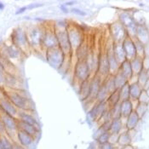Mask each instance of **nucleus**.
Masks as SVG:
<instances>
[{
	"label": "nucleus",
	"instance_id": "393cba45",
	"mask_svg": "<svg viewBox=\"0 0 149 149\" xmlns=\"http://www.w3.org/2000/svg\"><path fill=\"white\" fill-rule=\"evenodd\" d=\"M119 72L126 78L127 79L131 78L133 75V72L131 68V65H130V60H125V61H123L121 63V68L119 69Z\"/></svg>",
	"mask_w": 149,
	"mask_h": 149
},
{
	"label": "nucleus",
	"instance_id": "e433bc0d",
	"mask_svg": "<svg viewBox=\"0 0 149 149\" xmlns=\"http://www.w3.org/2000/svg\"><path fill=\"white\" fill-rule=\"evenodd\" d=\"M0 140H1L3 149H12L14 141L11 138H10L7 135H5L3 136H0Z\"/></svg>",
	"mask_w": 149,
	"mask_h": 149
},
{
	"label": "nucleus",
	"instance_id": "9d476101",
	"mask_svg": "<svg viewBox=\"0 0 149 149\" xmlns=\"http://www.w3.org/2000/svg\"><path fill=\"white\" fill-rule=\"evenodd\" d=\"M0 113L17 118L19 110L6 97L3 96L0 97Z\"/></svg>",
	"mask_w": 149,
	"mask_h": 149
},
{
	"label": "nucleus",
	"instance_id": "49530a36",
	"mask_svg": "<svg viewBox=\"0 0 149 149\" xmlns=\"http://www.w3.org/2000/svg\"><path fill=\"white\" fill-rule=\"evenodd\" d=\"M3 73H5V70H4V68H3V63H2L1 61H0V75H1V74H3Z\"/></svg>",
	"mask_w": 149,
	"mask_h": 149
},
{
	"label": "nucleus",
	"instance_id": "7c9ffc66",
	"mask_svg": "<svg viewBox=\"0 0 149 149\" xmlns=\"http://www.w3.org/2000/svg\"><path fill=\"white\" fill-rule=\"evenodd\" d=\"M130 65H131V68H132V72H136L137 74H139L142 70H143V63L142 61L139 57H135L134 59L130 60Z\"/></svg>",
	"mask_w": 149,
	"mask_h": 149
},
{
	"label": "nucleus",
	"instance_id": "0eeeda50",
	"mask_svg": "<svg viewBox=\"0 0 149 149\" xmlns=\"http://www.w3.org/2000/svg\"><path fill=\"white\" fill-rule=\"evenodd\" d=\"M67 31H68L69 41H70L72 50L79 48L84 42V34H83V32L81 31L80 28H79L75 26H68Z\"/></svg>",
	"mask_w": 149,
	"mask_h": 149
},
{
	"label": "nucleus",
	"instance_id": "f257e3e1",
	"mask_svg": "<svg viewBox=\"0 0 149 149\" xmlns=\"http://www.w3.org/2000/svg\"><path fill=\"white\" fill-rule=\"evenodd\" d=\"M6 97L19 111H31L30 99L22 93V90H9L5 93Z\"/></svg>",
	"mask_w": 149,
	"mask_h": 149
},
{
	"label": "nucleus",
	"instance_id": "72a5a7b5",
	"mask_svg": "<svg viewBox=\"0 0 149 149\" xmlns=\"http://www.w3.org/2000/svg\"><path fill=\"white\" fill-rule=\"evenodd\" d=\"M113 78H114L115 86H116L117 90H119L121 87H123L125 84H127V79L120 72H118L117 73V75L115 77H113Z\"/></svg>",
	"mask_w": 149,
	"mask_h": 149
},
{
	"label": "nucleus",
	"instance_id": "ea45409f",
	"mask_svg": "<svg viewBox=\"0 0 149 149\" xmlns=\"http://www.w3.org/2000/svg\"><path fill=\"white\" fill-rule=\"evenodd\" d=\"M139 101H140V103H144L148 104L149 102V96L148 95V93L145 91H142L140 96H139Z\"/></svg>",
	"mask_w": 149,
	"mask_h": 149
},
{
	"label": "nucleus",
	"instance_id": "dca6fc26",
	"mask_svg": "<svg viewBox=\"0 0 149 149\" xmlns=\"http://www.w3.org/2000/svg\"><path fill=\"white\" fill-rule=\"evenodd\" d=\"M120 19H121L123 26L127 28V30L130 33L136 34L137 26H136V24L135 22V21L130 17V15L127 13H123L120 15Z\"/></svg>",
	"mask_w": 149,
	"mask_h": 149
},
{
	"label": "nucleus",
	"instance_id": "a18cd8bd",
	"mask_svg": "<svg viewBox=\"0 0 149 149\" xmlns=\"http://www.w3.org/2000/svg\"><path fill=\"white\" fill-rule=\"evenodd\" d=\"M72 11L76 12V14H77V15H86L84 12L81 11V10H77V9H73V10H72Z\"/></svg>",
	"mask_w": 149,
	"mask_h": 149
},
{
	"label": "nucleus",
	"instance_id": "5701e85b",
	"mask_svg": "<svg viewBox=\"0 0 149 149\" xmlns=\"http://www.w3.org/2000/svg\"><path fill=\"white\" fill-rule=\"evenodd\" d=\"M75 50H76V56H77L78 61L86 60L88 55L90 54V51H89V45L85 43V41H84L79 48H77Z\"/></svg>",
	"mask_w": 149,
	"mask_h": 149
},
{
	"label": "nucleus",
	"instance_id": "473e14b6",
	"mask_svg": "<svg viewBox=\"0 0 149 149\" xmlns=\"http://www.w3.org/2000/svg\"><path fill=\"white\" fill-rule=\"evenodd\" d=\"M141 91H142V89L137 83H135L130 85V97L133 99H138Z\"/></svg>",
	"mask_w": 149,
	"mask_h": 149
},
{
	"label": "nucleus",
	"instance_id": "1a4fd4ad",
	"mask_svg": "<svg viewBox=\"0 0 149 149\" xmlns=\"http://www.w3.org/2000/svg\"><path fill=\"white\" fill-rule=\"evenodd\" d=\"M1 121L6 129V134L10 138L14 141L16 132L18 130V119L17 118L11 117L6 114H1Z\"/></svg>",
	"mask_w": 149,
	"mask_h": 149
},
{
	"label": "nucleus",
	"instance_id": "2eb2a0df",
	"mask_svg": "<svg viewBox=\"0 0 149 149\" xmlns=\"http://www.w3.org/2000/svg\"><path fill=\"white\" fill-rule=\"evenodd\" d=\"M107 102H97L89 112V115L92 119H99L101 116L106 111H107Z\"/></svg>",
	"mask_w": 149,
	"mask_h": 149
},
{
	"label": "nucleus",
	"instance_id": "8fccbe9b",
	"mask_svg": "<svg viewBox=\"0 0 149 149\" xmlns=\"http://www.w3.org/2000/svg\"><path fill=\"white\" fill-rule=\"evenodd\" d=\"M0 149H3V147H2V143H1V140H0Z\"/></svg>",
	"mask_w": 149,
	"mask_h": 149
},
{
	"label": "nucleus",
	"instance_id": "6e6552de",
	"mask_svg": "<svg viewBox=\"0 0 149 149\" xmlns=\"http://www.w3.org/2000/svg\"><path fill=\"white\" fill-rule=\"evenodd\" d=\"M1 49H2L0 52V58L2 59L9 60L12 62L13 61L20 60L22 56L23 53L22 52V50L15 45H13L12 43L11 45H4Z\"/></svg>",
	"mask_w": 149,
	"mask_h": 149
},
{
	"label": "nucleus",
	"instance_id": "20e7f679",
	"mask_svg": "<svg viewBox=\"0 0 149 149\" xmlns=\"http://www.w3.org/2000/svg\"><path fill=\"white\" fill-rule=\"evenodd\" d=\"M91 71L90 67L85 60L83 61H77V62L74 65L73 70V77L79 83L83 81L88 80L91 78Z\"/></svg>",
	"mask_w": 149,
	"mask_h": 149
},
{
	"label": "nucleus",
	"instance_id": "2f4dec72",
	"mask_svg": "<svg viewBox=\"0 0 149 149\" xmlns=\"http://www.w3.org/2000/svg\"><path fill=\"white\" fill-rule=\"evenodd\" d=\"M117 142L122 147L129 146L130 145V142H131V136L130 135L129 132H124L120 134L119 136H118Z\"/></svg>",
	"mask_w": 149,
	"mask_h": 149
},
{
	"label": "nucleus",
	"instance_id": "c03bdc74",
	"mask_svg": "<svg viewBox=\"0 0 149 149\" xmlns=\"http://www.w3.org/2000/svg\"><path fill=\"white\" fill-rule=\"evenodd\" d=\"M27 10V7H23V8H21V9H19L16 13H15V15H20V14H22L23 12L25 11V10Z\"/></svg>",
	"mask_w": 149,
	"mask_h": 149
},
{
	"label": "nucleus",
	"instance_id": "412c9836",
	"mask_svg": "<svg viewBox=\"0 0 149 149\" xmlns=\"http://www.w3.org/2000/svg\"><path fill=\"white\" fill-rule=\"evenodd\" d=\"M19 84V80L15 74L12 73H7L5 72V80H4V85L9 88V90H18L17 86Z\"/></svg>",
	"mask_w": 149,
	"mask_h": 149
},
{
	"label": "nucleus",
	"instance_id": "ddd939ff",
	"mask_svg": "<svg viewBox=\"0 0 149 149\" xmlns=\"http://www.w3.org/2000/svg\"><path fill=\"white\" fill-rule=\"evenodd\" d=\"M102 85V81H101V77L97 74H95L91 79V84H90V94L88 96V99L86 102H92L95 100L97 93L99 91V89Z\"/></svg>",
	"mask_w": 149,
	"mask_h": 149
},
{
	"label": "nucleus",
	"instance_id": "6ab92c4d",
	"mask_svg": "<svg viewBox=\"0 0 149 149\" xmlns=\"http://www.w3.org/2000/svg\"><path fill=\"white\" fill-rule=\"evenodd\" d=\"M18 130H21L24 132L29 134L30 136H33L35 139L38 136V135L39 134V128L33 126V125H29V124H26V123H24V122H22L20 120H18Z\"/></svg>",
	"mask_w": 149,
	"mask_h": 149
},
{
	"label": "nucleus",
	"instance_id": "a878e982",
	"mask_svg": "<svg viewBox=\"0 0 149 149\" xmlns=\"http://www.w3.org/2000/svg\"><path fill=\"white\" fill-rule=\"evenodd\" d=\"M113 53H114V56L118 62H123L125 61V60H127L126 55L125 53V50L123 49V46H122V44L119 45V44H117L115 45V46L113 47Z\"/></svg>",
	"mask_w": 149,
	"mask_h": 149
},
{
	"label": "nucleus",
	"instance_id": "4be33fe9",
	"mask_svg": "<svg viewBox=\"0 0 149 149\" xmlns=\"http://www.w3.org/2000/svg\"><path fill=\"white\" fill-rule=\"evenodd\" d=\"M90 84H91V79L83 81L82 83H80L79 95L83 102H85L88 99V96L90 94Z\"/></svg>",
	"mask_w": 149,
	"mask_h": 149
},
{
	"label": "nucleus",
	"instance_id": "bb28decb",
	"mask_svg": "<svg viewBox=\"0 0 149 149\" xmlns=\"http://www.w3.org/2000/svg\"><path fill=\"white\" fill-rule=\"evenodd\" d=\"M136 34L137 36L138 41H140L141 44L147 43V42L148 41V32L147 31V29H146L143 26H138L137 28H136Z\"/></svg>",
	"mask_w": 149,
	"mask_h": 149
},
{
	"label": "nucleus",
	"instance_id": "58836bf2",
	"mask_svg": "<svg viewBox=\"0 0 149 149\" xmlns=\"http://www.w3.org/2000/svg\"><path fill=\"white\" fill-rule=\"evenodd\" d=\"M147 107H148V104H144V103H140L136 107V110L135 111L137 115L139 116V118L142 117L143 115L145 114L146 111H147Z\"/></svg>",
	"mask_w": 149,
	"mask_h": 149
},
{
	"label": "nucleus",
	"instance_id": "b1692460",
	"mask_svg": "<svg viewBox=\"0 0 149 149\" xmlns=\"http://www.w3.org/2000/svg\"><path fill=\"white\" fill-rule=\"evenodd\" d=\"M139 119H140V118H139V116L137 115V113H136L135 111H133L127 117V120H126L127 130H128L129 131L133 130L136 127V125H137L138 122H139Z\"/></svg>",
	"mask_w": 149,
	"mask_h": 149
},
{
	"label": "nucleus",
	"instance_id": "09e8293b",
	"mask_svg": "<svg viewBox=\"0 0 149 149\" xmlns=\"http://www.w3.org/2000/svg\"><path fill=\"white\" fill-rule=\"evenodd\" d=\"M4 9V4L2 3V2H0V10H3Z\"/></svg>",
	"mask_w": 149,
	"mask_h": 149
},
{
	"label": "nucleus",
	"instance_id": "f3484780",
	"mask_svg": "<svg viewBox=\"0 0 149 149\" xmlns=\"http://www.w3.org/2000/svg\"><path fill=\"white\" fill-rule=\"evenodd\" d=\"M17 119L22 121V122H24V123H26V124H29V125H32L33 126L39 128V124H38L37 118L29 111H19V113H18V116H17Z\"/></svg>",
	"mask_w": 149,
	"mask_h": 149
},
{
	"label": "nucleus",
	"instance_id": "f03ea898",
	"mask_svg": "<svg viewBox=\"0 0 149 149\" xmlns=\"http://www.w3.org/2000/svg\"><path fill=\"white\" fill-rule=\"evenodd\" d=\"M11 43L13 45L19 48L23 54L26 53V50L31 47L28 43L27 33L23 27H16L11 34Z\"/></svg>",
	"mask_w": 149,
	"mask_h": 149
},
{
	"label": "nucleus",
	"instance_id": "9b49d317",
	"mask_svg": "<svg viewBox=\"0 0 149 149\" xmlns=\"http://www.w3.org/2000/svg\"><path fill=\"white\" fill-rule=\"evenodd\" d=\"M42 48L45 49L46 50L58 48L57 38L56 35V31H52V30H45V31Z\"/></svg>",
	"mask_w": 149,
	"mask_h": 149
},
{
	"label": "nucleus",
	"instance_id": "79ce46f5",
	"mask_svg": "<svg viewBox=\"0 0 149 149\" xmlns=\"http://www.w3.org/2000/svg\"><path fill=\"white\" fill-rule=\"evenodd\" d=\"M5 135H7V134H6V129H5L4 125H3V122H2L1 119H0V136H5Z\"/></svg>",
	"mask_w": 149,
	"mask_h": 149
},
{
	"label": "nucleus",
	"instance_id": "39448f33",
	"mask_svg": "<svg viewBox=\"0 0 149 149\" xmlns=\"http://www.w3.org/2000/svg\"><path fill=\"white\" fill-rule=\"evenodd\" d=\"M45 29L39 26L33 27L28 33H27V38L28 43L31 48H33L35 49L38 48H42L43 43V38L45 34Z\"/></svg>",
	"mask_w": 149,
	"mask_h": 149
},
{
	"label": "nucleus",
	"instance_id": "cd10ccee",
	"mask_svg": "<svg viewBox=\"0 0 149 149\" xmlns=\"http://www.w3.org/2000/svg\"><path fill=\"white\" fill-rule=\"evenodd\" d=\"M120 109H121V116L123 117H128L133 112V107L132 103L130 100L123 101L120 103Z\"/></svg>",
	"mask_w": 149,
	"mask_h": 149
},
{
	"label": "nucleus",
	"instance_id": "7ed1b4c3",
	"mask_svg": "<svg viewBox=\"0 0 149 149\" xmlns=\"http://www.w3.org/2000/svg\"><path fill=\"white\" fill-rule=\"evenodd\" d=\"M46 61L48 63L55 68H61L64 64L67 56L59 48L48 49L45 51Z\"/></svg>",
	"mask_w": 149,
	"mask_h": 149
},
{
	"label": "nucleus",
	"instance_id": "c756f323",
	"mask_svg": "<svg viewBox=\"0 0 149 149\" xmlns=\"http://www.w3.org/2000/svg\"><path fill=\"white\" fill-rule=\"evenodd\" d=\"M121 129H122V122H121L120 118L113 119L111 122L110 130H109V132L111 133V135H113V136L118 135Z\"/></svg>",
	"mask_w": 149,
	"mask_h": 149
},
{
	"label": "nucleus",
	"instance_id": "a19ab883",
	"mask_svg": "<svg viewBox=\"0 0 149 149\" xmlns=\"http://www.w3.org/2000/svg\"><path fill=\"white\" fill-rule=\"evenodd\" d=\"M100 149H114V146L113 144L111 142V141H108V142H106L102 145H100L99 147Z\"/></svg>",
	"mask_w": 149,
	"mask_h": 149
},
{
	"label": "nucleus",
	"instance_id": "c9c22d12",
	"mask_svg": "<svg viewBox=\"0 0 149 149\" xmlns=\"http://www.w3.org/2000/svg\"><path fill=\"white\" fill-rule=\"evenodd\" d=\"M111 136H112V135H111V133L109 131H104L95 140H96V141H97V143L99 145H102L106 142L110 141Z\"/></svg>",
	"mask_w": 149,
	"mask_h": 149
},
{
	"label": "nucleus",
	"instance_id": "c85d7f7f",
	"mask_svg": "<svg viewBox=\"0 0 149 149\" xmlns=\"http://www.w3.org/2000/svg\"><path fill=\"white\" fill-rule=\"evenodd\" d=\"M110 93L107 91L105 84H102L100 89H99V91L97 93V95H96V98H95V101H97V102H106L107 98L109 96Z\"/></svg>",
	"mask_w": 149,
	"mask_h": 149
},
{
	"label": "nucleus",
	"instance_id": "37998d69",
	"mask_svg": "<svg viewBox=\"0 0 149 149\" xmlns=\"http://www.w3.org/2000/svg\"><path fill=\"white\" fill-rule=\"evenodd\" d=\"M12 149H26L25 148H23L22 145H20L17 141H13V148Z\"/></svg>",
	"mask_w": 149,
	"mask_h": 149
},
{
	"label": "nucleus",
	"instance_id": "aec40b11",
	"mask_svg": "<svg viewBox=\"0 0 149 149\" xmlns=\"http://www.w3.org/2000/svg\"><path fill=\"white\" fill-rule=\"evenodd\" d=\"M112 34L116 41H124L125 38V29L122 24H114L112 26Z\"/></svg>",
	"mask_w": 149,
	"mask_h": 149
},
{
	"label": "nucleus",
	"instance_id": "4c0bfd02",
	"mask_svg": "<svg viewBox=\"0 0 149 149\" xmlns=\"http://www.w3.org/2000/svg\"><path fill=\"white\" fill-rule=\"evenodd\" d=\"M108 102L112 106H114L116 104L119 103V93L118 90L115 91L114 92L111 93L108 96Z\"/></svg>",
	"mask_w": 149,
	"mask_h": 149
},
{
	"label": "nucleus",
	"instance_id": "de8ad7c7",
	"mask_svg": "<svg viewBox=\"0 0 149 149\" xmlns=\"http://www.w3.org/2000/svg\"><path fill=\"white\" fill-rule=\"evenodd\" d=\"M121 149H134L130 145H129V146H125V147H123Z\"/></svg>",
	"mask_w": 149,
	"mask_h": 149
},
{
	"label": "nucleus",
	"instance_id": "f704fd0d",
	"mask_svg": "<svg viewBox=\"0 0 149 149\" xmlns=\"http://www.w3.org/2000/svg\"><path fill=\"white\" fill-rule=\"evenodd\" d=\"M119 93V101L130 100V85L126 84L118 90Z\"/></svg>",
	"mask_w": 149,
	"mask_h": 149
},
{
	"label": "nucleus",
	"instance_id": "3c124183",
	"mask_svg": "<svg viewBox=\"0 0 149 149\" xmlns=\"http://www.w3.org/2000/svg\"><path fill=\"white\" fill-rule=\"evenodd\" d=\"M0 118H1V113H0Z\"/></svg>",
	"mask_w": 149,
	"mask_h": 149
},
{
	"label": "nucleus",
	"instance_id": "4468645a",
	"mask_svg": "<svg viewBox=\"0 0 149 149\" xmlns=\"http://www.w3.org/2000/svg\"><path fill=\"white\" fill-rule=\"evenodd\" d=\"M123 49L125 50V53L126 55V58L129 60H132L135 57H136L137 52H136V49L135 43L129 38H125V40L122 43Z\"/></svg>",
	"mask_w": 149,
	"mask_h": 149
},
{
	"label": "nucleus",
	"instance_id": "f8f14e48",
	"mask_svg": "<svg viewBox=\"0 0 149 149\" xmlns=\"http://www.w3.org/2000/svg\"><path fill=\"white\" fill-rule=\"evenodd\" d=\"M15 139L20 145H22L23 148L26 149L29 148L30 147L33 146V144L34 143L35 138L32 136H30L29 134L24 132L21 130H18L15 135Z\"/></svg>",
	"mask_w": 149,
	"mask_h": 149
},
{
	"label": "nucleus",
	"instance_id": "a211bd4d",
	"mask_svg": "<svg viewBox=\"0 0 149 149\" xmlns=\"http://www.w3.org/2000/svg\"><path fill=\"white\" fill-rule=\"evenodd\" d=\"M97 72H99L100 75H107V73L110 72V68L108 64V61L107 57V54L99 56H98V64H97Z\"/></svg>",
	"mask_w": 149,
	"mask_h": 149
},
{
	"label": "nucleus",
	"instance_id": "423d86ee",
	"mask_svg": "<svg viewBox=\"0 0 149 149\" xmlns=\"http://www.w3.org/2000/svg\"><path fill=\"white\" fill-rule=\"evenodd\" d=\"M56 35L57 38L58 48L61 49L67 56H70L71 53L72 52V49L69 41L67 28L59 29L57 31H56Z\"/></svg>",
	"mask_w": 149,
	"mask_h": 149
}]
</instances>
